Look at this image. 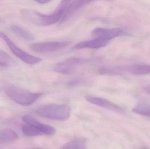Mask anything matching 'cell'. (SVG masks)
Returning <instances> with one entry per match:
<instances>
[{
	"label": "cell",
	"mask_w": 150,
	"mask_h": 149,
	"mask_svg": "<svg viewBox=\"0 0 150 149\" xmlns=\"http://www.w3.org/2000/svg\"><path fill=\"white\" fill-rule=\"evenodd\" d=\"M72 0H62L54 12L45 15L30 10L23 9L20 12L21 18L28 23L40 26L52 25L61 20Z\"/></svg>",
	"instance_id": "cell-1"
},
{
	"label": "cell",
	"mask_w": 150,
	"mask_h": 149,
	"mask_svg": "<svg viewBox=\"0 0 150 149\" xmlns=\"http://www.w3.org/2000/svg\"><path fill=\"white\" fill-rule=\"evenodd\" d=\"M7 96L16 103L24 106L34 103L42 95V93H34L13 85L8 86L4 88Z\"/></svg>",
	"instance_id": "cell-2"
},
{
	"label": "cell",
	"mask_w": 150,
	"mask_h": 149,
	"mask_svg": "<svg viewBox=\"0 0 150 149\" xmlns=\"http://www.w3.org/2000/svg\"><path fill=\"white\" fill-rule=\"evenodd\" d=\"M36 113L44 118L54 120H67L70 117L71 109L68 105L51 104L39 108L36 110Z\"/></svg>",
	"instance_id": "cell-3"
},
{
	"label": "cell",
	"mask_w": 150,
	"mask_h": 149,
	"mask_svg": "<svg viewBox=\"0 0 150 149\" xmlns=\"http://www.w3.org/2000/svg\"><path fill=\"white\" fill-rule=\"evenodd\" d=\"M0 38L7 44L12 53L25 63L29 64H36L43 60L40 58L30 55L18 48L6 34L1 31H0Z\"/></svg>",
	"instance_id": "cell-4"
},
{
	"label": "cell",
	"mask_w": 150,
	"mask_h": 149,
	"mask_svg": "<svg viewBox=\"0 0 150 149\" xmlns=\"http://www.w3.org/2000/svg\"><path fill=\"white\" fill-rule=\"evenodd\" d=\"M69 42H47L35 43L30 46L31 50L38 53L55 52L65 49L69 45Z\"/></svg>",
	"instance_id": "cell-5"
},
{
	"label": "cell",
	"mask_w": 150,
	"mask_h": 149,
	"mask_svg": "<svg viewBox=\"0 0 150 149\" xmlns=\"http://www.w3.org/2000/svg\"><path fill=\"white\" fill-rule=\"evenodd\" d=\"M88 62L87 59L80 58H71L55 65L54 71L64 74H72L79 66Z\"/></svg>",
	"instance_id": "cell-6"
},
{
	"label": "cell",
	"mask_w": 150,
	"mask_h": 149,
	"mask_svg": "<svg viewBox=\"0 0 150 149\" xmlns=\"http://www.w3.org/2000/svg\"><path fill=\"white\" fill-rule=\"evenodd\" d=\"M123 30L120 28L105 29L96 28L92 31L91 35L95 38H100L109 41L121 35Z\"/></svg>",
	"instance_id": "cell-7"
},
{
	"label": "cell",
	"mask_w": 150,
	"mask_h": 149,
	"mask_svg": "<svg viewBox=\"0 0 150 149\" xmlns=\"http://www.w3.org/2000/svg\"><path fill=\"white\" fill-rule=\"evenodd\" d=\"M85 98L90 103L114 112L123 113L125 111L121 107L103 98L90 95L85 96Z\"/></svg>",
	"instance_id": "cell-8"
},
{
	"label": "cell",
	"mask_w": 150,
	"mask_h": 149,
	"mask_svg": "<svg viewBox=\"0 0 150 149\" xmlns=\"http://www.w3.org/2000/svg\"><path fill=\"white\" fill-rule=\"evenodd\" d=\"M22 120L26 124L32 126L43 134L53 135L56 133V129L53 127L41 123L30 115H24Z\"/></svg>",
	"instance_id": "cell-9"
},
{
	"label": "cell",
	"mask_w": 150,
	"mask_h": 149,
	"mask_svg": "<svg viewBox=\"0 0 150 149\" xmlns=\"http://www.w3.org/2000/svg\"><path fill=\"white\" fill-rule=\"evenodd\" d=\"M109 41L100 38H95L91 40L83 41L76 44L74 46V50L89 48V49H98L105 47L109 43Z\"/></svg>",
	"instance_id": "cell-10"
},
{
	"label": "cell",
	"mask_w": 150,
	"mask_h": 149,
	"mask_svg": "<svg viewBox=\"0 0 150 149\" xmlns=\"http://www.w3.org/2000/svg\"><path fill=\"white\" fill-rule=\"evenodd\" d=\"M95 0H73L68 6L67 11L61 20V22H65L72 15L81 7L88 4ZM111 2L113 0H105Z\"/></svg>",
	"instance_id": "cell-11"
},
{
	"label": "cell",
	"mask_w": 150,
	"mask_h": 149,
	"mask_svg": "<svg viewBox=\"0 0 150 149\" xmlns=\"http://www.w3.org/2000/svg\"><path fill=\"white\" fill-rule=\"evenodd\" d=\"M126 71L135 75H144L150 73V65L139 64L126 67Z\"/></svg>",
	"instance_id": "cell-12"
},
{
	"label": "cell",
	"mask_w": 150,
	"mask_h": 149,
	"mask_svg": "<svg viewBox=\"0 0 150 149\" xmlns=\"http://www.w3.org/2000/svg\"><path fill=\"white\" fill-rule=\"evenodd\" d=\"M18 138L17 134L10 129H4L0 130V142H14Z\"/></svg>",
	"instance_id": "cell-13"
},
{
	"label": "cell",
	"mask_w": 150,
	"mask_h": 149,
	"mask_svg": "<svg viewBox=\"0 0 150 149\" xmlns=\"http://www.w3.org/2000/svg\"><path fill=\"white\" fill-rule=\"evenodd\" d=\"M11 29L19 38L26 41H31L34 39V37L31 34L18 25H12L11 27Z\"/></svg>",
	"instance_id": "cell-14"
},
{
	"label": "cell",
	"mask_w": 150,
	"mask_h": 149,
	"mask_svg": "<svg viewBox=\"0 0 150 149\" xmlns=\"http://www.w3.org/2000/svg\"><path fill=\"white\" fill-rule=\"evenodd\" d=\"M86 142L85 139L82 138H76L71 140L63 146V149L86 148Z\"/></svg>",
	"instance_id": "cell-15"
},
{
	"label": "cell",
	"mask_w": 150,
	"mask_h": 149,
	"mask_svg": "<svg viewBox=\"0 0 150 149\" xmlns=\"http://www.w3.org/2000/svg\"><path fill=\"white\" fill-rule=\"evenodd\" d=\"M0 64L1 66H14L17 65L16 61L4 51L0 49Z\"/></svg>",
	"instance_id": "cell-16"
},
{
	"label": "cell",
	"mask_w": 150,
	"mask_h": 149,
	"mask_svg": "<svg viewBox=\"0 0 150 149\" xmlns=\"http://www.w3.org/2000/svg\"><path fill=\"white\" fill-rule=\"evenodd\" d=\"M133 112L141 115L150 118V106L145 103H140L133 109Z\"/></svg>",
	"instance_id": "cell-17"
},
{
	"label": "cell",
	"mask_w": 150,
	"mask_h": 149,
	"mask_svg": "<svg viewBox=\"0 0 150 149\" xmlns=\"http://www.w3.org/2000/svg\"><path fill=\"white\" fill-rule=\"evenodd\" d=\"M22 132L24 135L27 136H34L43 135L38 129L28 124L24 125L22 128Z\"/></svg>",
	"instance_id": "cell-18"
},
{
	"label": "cell",
	"mask_w": 150,
	"mask_h": 149,
	"mask_svg": "<svg viewBox=\"0 0 150 149\" xmlns=\"http://www.w3.org/2000/svg\"><path fill=\"white\" fill-rule=\"evenodd\" d=\"M35 1L40 4H46L51 1L52 0H35Z\"/></svg>",
	"instance_id": "cell-19"
},
{
	"label": "cell",
	"mask_w": 150,
	"mask_h": 149,
	"mask_svg": "<svg viewBox=\"0 0 150 149\" xmlns=\"http://www.w3.org/2000/svg\"><path fill=\"white\" fill-rule=\"evenodd\" d=\"M144 91L150 94V85L145 87V88H144Z\"/></svg>",
	"instance_id": "cell-20"
},
{
	"label": "cell",
	"mask_w": 150,
	"mask_h": 149,
	"mask_svg": "<svg viewBox=\"0 0 150 149\" xmlns=\"http://www.w3.org/2000/svg\"><path fill=\"white\" fill-rule=\"evenodd\" d=\"M5 22V20L3 19V18L0 17V24L3 23Z\"/></svg>",
	"instance_id": "cell-21"
},
{
	"label": "cell",
	"mask_w": 150,
	"mask_h": 149,
	"mask_svg": "<svg viewBox=\"0 0 150 149\" xmlns=\"http://www.w3.org/2000/svg\"><path fill=\"white\" fill-rule=\"evenodd\" d=\"M0 66H1V64H0Z\"/></svg>",
	"instance_id": "cell-22"
}]
</instances>
